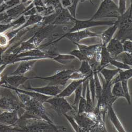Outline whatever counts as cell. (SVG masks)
I'll use <instances>...</instances> for the list:
<instances>
[{
    "instance_id": "cell-1",
    "label": "cell",
    "mask_w": 132,
    "mask_h": 132,
    "mask_svg": "<svg viewBox=\"0 0 132 132\" xmlns=\"http://www.w3.org/2000/svg\"><path fill=\"white\" fill-rule=\"evenodd\" d=\"M22 104L24 112L20 117L24 118H38L53 123L47 115L43 103L30 96L15 91Z\"/></svg>"
},
{
    "instance_id": "cell-2",
    "label": "cell",
    "mask_w": 132,
    "mask_h": 132,
    "mask_svg": "<svg viewBox=\"0 0 132 132\" xmlns=\"http://www.w3.org/2000/svg\"><path fill=\"white\" fill-rule=\"evenodd\" d=\"M63 130L64 127L55 125L46 120L38 118H24L19 117L15 126L17 131H59Z\"/></svg>"
},
{
    "instance_id": "cell-3",
    "label": "cell",
    "mask_w": 132,
    "mask_h": 132,
    "mask_svg": "<svg viewBox=\"0 0 132 132\" xmlns=\"http://www.w3.org/2000/svg\"><path fill=\"white\" fill-rule=\"evenodd\" d=\"M0 109L9 111H16L22 115L24 109L16 93H13L12 89L0 87Z\"/></svg>"
},
{
    "instance_id": "cell-4",
    "label": "cell",
    "mask_w": 132,
    "mask_h": 132,
    "mask_svg": "<svg viewBox=\"0 0 132 132\" xmlns=\"http://www.w3.org/2000/svg\"><path fill=\"white\" fill-rule=\"evenodd\" d=\"M131 7L130 6L115 21L118 31L114 38L119 40L121 42L126 40H131Z\"/></svg>"
},
{
    "instance_id": "cell-5",
    "label": "cell",
    "mask_w": 132,
    "mask_h": 132,
    "mask_svg": "<svg viewBox=\"0 0 132 132\" xmlns=\"http://www.w3.org/2000/svg\"><path fill=\"white\" fill-rule=\"evenodd\" d=\"M120 15L118 7L113 0H103L96 12L90 19L97 20L109 17L117 18Z\"/></svg>"
},
{
    "instance_id": "cell-6",
    "label": "cell",
    "mask_w": 132,
    "mask_h": 132,
    "mask_svg": "<svg viewBox=\"0 0 132 132\" xmlns=\"http://www.w3.org/2000/svg\"><path fill=\"white\" fill-rule=\"evenodd\" d=\"M73 71L72 69L62 70L57 71L53 75L49 77L35 76L30 77V79H40L48 82L49 85L57 86L63 87L69 80V76Z\"/></svg>"
},
{
    "instance_id": "cell-7",
    "label": "cell",
    "mask_w": 132,
    "mask_h": 132,
    "mask_svg": "<svg viewBox=\"0 0 132 132\" xmlns=\"http://www.w3.org/2000/svg\"><path fill=\"white\" fill-rule=\"evenodd\" d=\"M46 103L50 105V107L56 112L59 116L64 115L73 109L72 106L66 100L65 97L54 96L51 97Z\"/></svg>"
},
{
    "instance_id": "cell-8",
    "label": "cell",
    "mask_w": 132,
    "mask_h": 132,
    "mask_svg": "<svg viewBox=\"0 0 132 132\" xmlns=\"http://www.w3.org/2000/svg\"><path fill=\"white\" fill-rule=\"evenodd\" d=\"M73 117L81 128V131H100L97 123L92 118L90 113H76Z\"/></svg>"
},
{
    "instance_id": "cell-9",
    "label": "cell",
    "mask_w": 132,
    "mask_h": 132,
    "mask_svg": "<svg viewBox=\"0 0 132 132\" xmlns=\"http://www.w3.org/2000/svg\"><path fill=\"white\" fill-rule=\"evenodd\" d=\"M114 21H97L91 19L86 20H80L75 19V23L72 27L70 29L67 33H71L79 30L87 29L92 27L101 26H112L114 24Z\"/></svg>"
},
{
    "instance_id": "cell-10",
    "label": "cell",
    "mask_w": 132,
    "mask_h": 132,
    "mask_svg": "<svg viewBox=\"0 0 132 132\" xmlns=\"http://www.w3.org/2000/svg\"><path fill=\"white\" fill-rule=\"evenodd\" d=\"M93 37H101V35L97 34V33L92 32L88 29H84L71 33L65 34L57 40L52 42L50 45L56 43V42H58L64 38L68 39L73 43H79V42L83 39Z\"/></svg>"
},
{
    "instance_id": "cell-11",
    "label": "cell",
    "mask_w": 132,
    "mask_h": 132,
    "mask_svg": "<svg viewBox=\"0 0 132 132\" xmlns=\"http://www.w3.org/2000/svg\"><path fill=\"white\" fill-rule=\"evenodd\" d=\"M75 45L78 47V49L86 57L87 61H89L94 58H96L99 61L101 60V43L96 45L86 46L80 43H73Z\"/></svg>"
},
{
    "instance_id": "cell-12",
    "label": "cell",
    "mask_w": 132,
    "mask_h": 132,
    "mask_svg": "<svg viewBox=\"0 0 132 132\" xmlns=\"http://www.w3.org/2000/svg\"><path fill=\"white\" fill-rule=\"evenodd\" d=\"M22 87L26 90L34 91L41 94L51 97L57 96L62 91L61 87L49 85L41 87H33L29 85L27 87L23 86Z\"/></svg>"
},
{
    "instance_id": "cell-13",
    "label": "cell",
    "mask_w": 132,
    "mask_h": 132,
    "mask_svg": "<svg viewBox=\"0 0 132 132\" xmlns=\"http://www.w3.org/2000/svg\"><path fill=\"white\" fill-rule=\"evenodd\" d=\"M67 8H62L59 14L54 19L52 25L54 26H68L74 25L75 19Z\"/></svg>"
},
{
    "instance_id": "cell-14",
    "label": "cell",
    "mask_w": 132,
    "mask_h": 132,
    "mask_svg": "<svg viewBox=\"0 0 132 132\" xmlns=\"http://www.w3.org/2000/svg\"><path fill=\"white\" fill-rule=\"evenodd\" d=\"M43 18V16H41V15H40L39 14H36L35 15L30 16L29 19L27 20V21L26 22V23H24L23 25L21 26L20 27L16 28L14 30L12 31H11L8 33H6V34H5L6 35V36L7 37L9 40L10 41L16 36V35L19 32H20V31L22 30L29 27H30L31 26L37 24L38 23H40V22L42 20Z\"/></svg>"
},
{
    "instance_id": "cell-15",
    "label": "cell",
    "mask_w": 132,
    "mask_h": 132,
    "mask_svg": "<svg viewBox=\"0 0 132 132\" xmlns=\"http://www.w3.org/2000/svg\"><path fill=\"white\" fill-rule=\"evenodd\" d=\"M2 78L3 84L14 88H19V86L23 85L27 80L30 79V77H28L24 75L4 76L2 77Z\"/></svg>"
},
{
    "instance_id": "cell-16",
    "label": "cell",
    "mask_w": 132,
    "mask_h": 132,
    "mask_svg": "<svg viewBox=\"0 0 132 132\" xmlns=\"http://www.w3.org/2000/svg\"><path fill=\"white\" fill-rule=\"evenodd\" d=\"M19 119L16 111H4L0 113V124L7 126H15Z\"/></svg>"
},
{
    "instance_id": "cell-17",
    "label": "cell",
    "mask_w": 132,
    "mask_h": 132,
    "mask_svg": "<svg viewBox=\"0 0 132 132\" xmlns=\"http://www.w3.org/2000/svg\"><path fill=\"white\" fill-rule=\"evenodd\" d=\"M106 49L113 59H115L119 54L123 52L122 43L114 38L107 43Z\"/></svg>"
},
{
    "instance_id": "cell-18",
    "label": "cell",
    "mask_w": 132,
    "mask_h": 132,
    "mask_svg": "<svg viewBox=\"0 0 132 132\" xmlns=\"http://www.w3.org/2000/svg\"><path fill=\"white\" fill-rule=\"evenodd\" d=\"M37 60H31L21 61L18 68L10 75H24L33 68Z\"/></svg>"
},
{
    "instance_id": "cell-19",
    "label": "cell",
    "mask_w": 132,
    "mask_h": 132,
    "mask_svg": "<svg viewBox=\"0 0 132 132\" xmlns=\"http://www.w3.org/2000/svg\"><path fill=\"white\" fill-rule=\"evenodd\" d=\"M107 113L108 116L109 118V120L116 128L117 131L119 132H125L126 131L125 128H124L123 125L121 123L120 120L119 119L117 114H116L114 109L113 108V105H109L107 108Z\"/></svg>"
},
{
    "instance_id": "cell-20",
    "label": "cell",
    "mask_w": 132,
    "mask_h": 132,
    "mask_svg": "<svg viewBox=\"0 0 132 132\" xmlns=\"http://www.w3.org/2000/svg\"><path fill=\"white\" fill-rule=\"evenodd\" d=\"M89 77H87L83 79L73 80L67 87H65L63 90H62V91L56 96L65 98L69 97L75 92L76 89L80 85L82 84L83 82H84L86 80L88 79Z\"/></svg>"
},
{
    "instance_id": "cell-21",
    "label": "cell",
    "mask_w": 132,
    "mask_h": 132,
    "mask_svg": "<svg viewBox=\"0 0 132 132\" xmlns=\"http://www.w3.org/2000/svg\"><path fill=\"white\" fill-rule=\"evenodd\" d=\"M102 45V44H101ZM113 58L110 56L109 52L106 49V46L102 45L101 52V60L100 65L98 66L97 71L99 72L100 70L107 66L109 64L110 61Z\"/></svg>"
},
{
    "instance_id": "cell-22",
    "label": "cell",
    "mask_w": 132,
    "mask_h": 132,
    "mask_svg": "<svg viewBox=\"0 0 132 132\" xmlns=\"http://www.w3.org/2000/svg\"><path fill=\"white\" fill-rule=\"evenodd\" d=\"M117 30V26L114 23L112 26H110L106 30L103 32L101 35V44L103 45L106 46L107 43L113 39V37L115 34V32Z\"/></svg>"
},
{
    "instance_id": "cell-23",
    "label": "cell",
    "mask_w": 132,
    "mask_h": 132,
    "mask_svg": "<svg viewBox=\"0 0 132 132\" xmlns=\"http://www.w3.org/2000/svg\"><path fill=\"white\" fill-rule=\"evenodd\" d=\"M119 71V69L117 68L116 69H109L105 67L101 69L98 73H101L103 76L105 82L108 84L111 83L113 79L117 75Z\"/></svg>"
},
{
    "instance_id": "cell-24",
    "label": "cell",
    "mask_w": 132,
    "mask_h": 132,
    "mask_svg": "<svg viewBox=\"0 0 132 132\" xmlns=\"http://www.w3.org/2000/svg\"><path fill=\"white\" fill-rule=\"evenodd\" d=\"M118 76L114 78L111 81V84L113 85L116 82L120 81L122 80H128L132 77V69L131 68L127 70L119 69Z\"/></svg>"
},
{
    "instance_id": "cell-25",
    "label": "cell",
    "mask_w": 132,
    "mask_h": 132,
    "mask_svg": "<svg viewBox=\"0 0 132 132\" xmlns=\"http://www.w3.org/2000/svg\"><path fill=\"white\" fill-rule=\"evenodd\" d=\"M76 58L71 54H57L56 56L53 57L52 59L62 64H68L73 61H74Z\"/></svg>"
},
{
    "instance_id": "cell-26",
    "label": "cell",
    "mask_w": 132,
    "mask_h": 132,
    "mask_svg": "<svg viewBox=\"0 0 132 132\" xmlns=\"http://www.w3.org/2000/svg\"><path fill=\"white\" fill-rule=\"evenodd\" d=\"M85 99L86 101V109L85 113H93L95 108V105L94 104L92 97H91L90 92L89 88V83L88 84L87 86Z\"/></svg>"
},
{
    "instance_id": "cell-27",
    "label": "cell",
    "mask_w": 132,
    "mask_h": 132,
    "mask_svg": "<svg viewBox=\"0 0 132 132\" xmlns=\"http://www.w3.org/2000/svg\"><path fill=\"white\" fill-rule=\"evenodd\" d=\"M93 76L95 81V94H96V98L97 101L100 99L103 89V86L101 82L100 77L98 76V72L96 70L93 71Z\"/></svg>"
},
{
    "instance_id": "cell-28",
    "label": "cell",
    "mask_w": 132,
    "mask_h": 132,
    "mask_svg": "<svg viewBox=\"0 0 132 132\" xmlns=\"http://www.w3.org/2000/svg\"><path fill=\"white\" fill-rule=\"evenodd\" d=\"M114 86L111 89L112 95L116 98H124V93L121 81H118L113 84Z\"/></svg>"
},
{
    "instance_id": "cell-29",
    "label": "cell",
    "mask_w": 132,
    "mask_h": 132,
    "mask_svg": "<svg viewBox=\"0 0 132 132\" xmlns=\"http://www.w3.org/2000/svg\"><path fill=\"white\" fill-rule=\"evenodd\" d=\"M132 57L131 53H127L126 52H123L117 56L115 59L122 62L125 64L129 65L130 66L132 65Z\"/></svg>"
},
{
    "instance_id": "cell-30",
    "label": "cell",
    "mask_w": 132,
    "mask_h": 132,
    "mask_svg": "<svg viewBox=\"0 0 132 132\" xmlns=\"http://www.w3.org/2000/svg\"><path fill=\"white\" fill-rule=\"evenodd\" d=\"M78 70L86 77L90 76L93 73L90 64L88 62L85 60L81 61V64Z\"/></svg>"
},
{
    "instance_id": "cell-31",
    "label": "cell",
    "mask_w": 132,
    "mask_h": 132,
    "mask_svg": "<svg viewBox=\"0 0 132 132\" xmlns=\"http://www.w3.org/2000/svg\"><path fill=\"white\" fill-rule=\"evenodd\" d=\"M82 84L80 85L75 90V96L74 98V101L71 105L73 109L75 112H77L78 105L80 99V97L82 96Z\"/></svg>"
},
{
    "instance_id": "cell-32",
    "label": "cell",
    "mask_w": 132,
    "mask_h": 132,
    "mask_svg": "<svg viewBox=\"0 0 132 132\" xmlns=\"http://www.w3.org/2000/svg\"><path fill=\"white\" fill-rule=\"evenodd\" d=\"M88 83H89V88L90 92L91 97L92 99L93 102L95 105V101L96 99V94H95V81L93 76V73L92 75L88 78Z\"/></svg>"
},
{
    "instance_id": "cell-33",
    "label": "cell",
    "mask_w": 132,
    "mask_h": 132,
    "mask_svg": "<svg viewBox=\"0 0 132 132\" xmlns=\"http://www.w3.org/2000/svg\"><path fill=\"white\" fill-rule=\"evenodd\" d=\"M109 64L113 65L114 67H116L117 69L121 70H127L131 68V66L125 64L122 62L119 61L115 59H112L110 61Z\"/></svg>"
},
{
    "instance_id": "cell-34",
    "label": "cell",
    "mask_w": 132,
    "mask_h": 132,
    "mask_svg": "<svg viewBox=\"0 0 132 132\" xmlns=\"http://www.w3.org/2000/svg\"><path fill=\"white\" fill-rule=\"evenodd\" d=\"M68 120V122H69V123L70 124L71 126L72 127L73 129H74V130L76 132H79V131H81V128H80L79 126L78 125V123H77V122L76 121L75 119L74 118V117L73 116L68 115L67 114H65L63 115Z\"/></svg>"
},
{
    "instance_id": "cell-35",
    "label": "cell",
    "mask_w": 132,
    "mask_h": 132,
    "mask_svg": "<svg viewBox=\"0 0 132 132\" xmlns=\"http://www.w3.org/2000/svg\"><path fill=\"white\" fill-rule=\"evenodd\" d=\"M128 81L127 80H124L120 81L122 83L123 89L124 93V98L128 102V103L130 105V95L129 92L128 85Z\"/></svg>"
},
{
    "instance_id": "cell-36",
    "label": "cell",
    "mask_w": 132,
    "mask_h": 132,
    "mask_svg": "<svg viewBox=\"0 0 132 132\" xmlns=\"http://www.w3.org/2000/svg\"><path fill=\"white\" fill-rule=\"evenodd\" d=\"M86 109V99L85 97H84L82 96L80 97V99L79 100L78 105V108H77V113L78 114H81L82 113H85Z\"/></svg>"
},
{
    "instance_id": "cell-37",
    "label": "cell",
    "mask_w": 132,
    "mask_h": 132,
    "mask_svg": "<svg viewBox=\"0 0 132 132\" xmlns=\"http://www.w3.org/2000/svg\"><path fill=\"white\" fill-rule=\"evenodd\" d=\"M90 76L86 77L85 75L81 73L79 71H78V70H73V71L71 73V75L69 76V80L71 79L73 80L83 79L87 77H89Z\"/></svg>"
},
{
    "instance_id": "cell-38",
    "label": "cell",
    "mask_w": 132,
    "mask_h": 132,
    "mask_svg": "<svg viewBox=\"0 0 132 132\" xmlns=\"http://www.w3.org/2000/svg\"><path fill=\"white\" fill-rule=\"evenodd\" d=\"M69 54L72 55V56H73L74 57H75L76 58H77L81 61H84V60L87 61V59L86 57L85 56V55L78 49H77V50L76 49V50H72L69 53Z\"/></svg>"
},
{
    "instance_id": "cell-39",
    "label": "cell",
    "mask_w": 132,
    "mask_h": 132,
    "mask_svg": "<svg viewBox=\"0 0 132 132\" xmlns=\"http://www.w3.org/2000/svg\"><path fill=\"white\" fill-rule=\"evenodd\" d=\"M122 43L123 51L131 53L132 52V41L130 40H126Z\"/></svg>"
},
{
    "instance_id": "cell-40",
    "label": "cell",
    "mask_w": 132,
    "mask_h": 132,
    "mask_svg": "<svg viewBox=\"0 0 132 132\" xmlns=\"http://www.w3.org/2000/svg\"><path fill=\"white\" fill-rule=\"evenodd\" d=\"M10 40L5 34H0V47H5L9 45Z\"/></svg>"
},
{
    "instance_id": "cell-41",
    "label": "cell",
    "mask_w": 132,
    "mask_h": 132,
    "mask_svg": "<svg viewBox=\"0 0 132 132\" xmlns=\"http://www.w3.org/2000/svg\"><path fill=\"white\" fill-rule=\"evenodd\" d=\"M118 10L120 15L123 14L126 10V0H119Z\"/></svg>"
},
{
    "instance_id": "cell-42",
    "label": "cell",
    "mask_w": 132,
    "mask_h": 132,
    "mask_svg": "<svg viewBox=\"0 0 132 132\" xmlns=\"http://www.w3.org/2000/svg\"><path fill=\"white\" fill-rule=\"evenodd\" d=\"M0 131L1 132L15 131L14 126H7V125L0 124Z\"/></svg>"
},
{
    "instance_id": "cell-43",
    "label": "cell",
    "mask_w": 132,
    "mask_h": 132,
    "mask_svg": "<svg viewBox=\"0 0 132 132\" xmlns=\"http://www.w3.org/2000/svg\"><path fill=\"white\" fill-rule=\"evenodd\" d=\"M60 2L63 8L68 7L71 5V2L70 0H60Z\"/></svg>"
},
{
    "instance_id": "cell-44",
    "label": "cell",
    "mask_w": 132,
    "mask_h": 132,
    "mask_svg": "<svg viewBox=\"0 0 132 132\" xmlns=\"http://www.w3.org/2000/svg\"><path fill=\"white\" fill-rule=\"evenodd\" d=\"M86 1H91V0H79V1H80V2H84Z\"/></svg>"
},
{
    "instance_id": "cell-45",
    "label": "cell",
    "mask_w": 132,
    "mask_h": 132,
    "mask_svg": "<svg viewBox=\"0 0 132 132\" xmlns=\"http://www.w3.org/2000/svg\"><path fill=\"white\" fill-rule=\"evenodd\" d=\"M101 1H103V0H101Z\"/></svg>"
}]
</instances>
